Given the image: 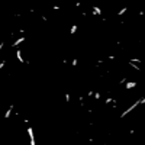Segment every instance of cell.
I'll return each instance as SVG.
<instances>
[{
	"label": "cell",
	"instance_id": "1",
	"mask_svg": "<svg viewBox=\"0 0 145 145\" xmlns=\"http://www.w3.org/2000/svg\"><path fill=\"white\" fill-rule=\"evenodd\" d=\"M28 134H29V138H31V145H35V138H34V131H32V128H28Z\"/></svg>",
	"mask_w": 145,
	"mask_h": 145
},
{
	"label": "cell",
	"instance_id": "2",
	"mask_svg": "<svg viewBox=\"0 0 145 145\" xmlns=\"http://www.w3.org/2000/svg\"><path fill=\"white\" fill-rule=\"evenodd\" d=\"M23 41H25V38H19V39H17L16 42L13 44V47H17V45H19V44H22V42H23Z\"/></svg>",
	"mask_w": 145,
	"mask_h": 145
},
{
	"label": "cell",
	"instance_id": "3",
	"mask_svg": "<svg viewBox=\"0 0 145 145\" xmlns=\"http://www.w3.org/2000/svg\"><path fill=\"white\" fill-rule=\"evenodd\" d=\"M16 55H17V60L20 61V62H23V58H22V54H20V51H17Z\"/></svg>",
	"mask_w": 145,
	"mask_h": 145
},
{
	"label": "cell",
	"instance_id": "4",
	"mask_svg": "<svg viewBox=\"0 0 145 145\" xmlns=\"http://www.w3.org/2000/svg\"><path fill=\"white\" fill-rule=\"evenodd\" d=\"M12 109H13V106H10V107H9V110L6 112V115H4V118H9V116H10V113H12Z\"/></svg>",
	"mask_w": 145,
	"mask_h": 145
},
{
	"label": "cell",
	"instance_id": "5",
	"mask_svg": "<svg viewBox=\"0 0 145 145\" xmlns=\"http://www.w3.org/2000/svg\"><path fill=\"white\" fill-rule=\"evenodd\" d=\"M135 86H137V83H134V81H132V83H128L126 87H128V89H132V87H135Z\"/></svg>",
	"mask_w": 145,
	"mask_h": 145
},
{
	"label": "cell",
	"instance_id": "6",
	"mask_svg": "<svg viewBox=\"0 0 145 145\" xmlns=\"http://www.w3.org/2000/svg\"><path fill=\"white\" fill-rule=\"evenodd\" d=\"M93 10H94V13H96V15H100V13H102V12H100V9H99V7H94Z\"/></svg>",
	"mask_w": 145,
	"mask_h": 145
},
{
	"label": "cell",
	"instance_id": "7",
	"mask_svg": "<svg viewBox=\"0 0 145 145\" xmlns=\"http://www.w3.org/2000/svg\"><path fill=\"white\" fill-rule=\"evenodd\" d=\"M76 31H77V26L74 25V26H73V28H71V32H70V34L73 35V34H74V32H76Z\"/></svg>",
	"mask_w": 145,
	"mask_h": 145
},
{
	"label": "cell",
	"instance_id": "8",
	"mask_svg": "<svg viewBox=\"0 0 145 145\" xmlns=\"http://www.w3.org/2000/svg\"><path fill=\"white\" fill-rule=\"evenodd\" d=\"M125 12H126V7H123V9H122V10H120V12H119V15H123Z\"/></svg>",
	"mask_w": 145,
	"mask_h": 145
},
{
	"label": "cell",
	"instance_id": "9",
	"mask_svg": "<svg viewBox=\"0 0 145 145\" xmlns=\"http://www.w3.org/2000/svg\"><path fill=\"white\" fill-rule=\"evenodd\" d=\"M4 64H6V62H4V61H1V62H0V68H3V67H4Z\"/></svg>",
	"mask_w": 145,
	"mask_h": 145
}]
</instances>
